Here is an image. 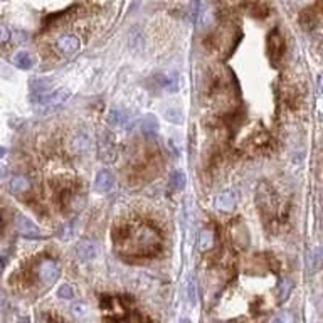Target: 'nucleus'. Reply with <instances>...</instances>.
Segmentation results:
<instances>
[{
    "label": "nucleus",
    "instance_id": "nucleus-5",
    "mask_svg": "<svg viewBox=\"0 0 323 323\" xmlns=\"http://www.w3.org/2000/svg\"><path fill=\"white\" fill-rule=\"evenodd\" d=\"M95 187H96L98 192H101V194L109 192V190L114 187V175L108 169L100 170V172H98V175H96Z\"/></svg>",
    "mask_w": 323,
    "mask_h": 323
},
{
    "label": "nucleus",
    "instance_id": "nucleus-2",
    "mask_svg": "<svg viewBox=\"0 0 323 323\" xmlns=\"http://www.w3.org/2000/svg\"><path fill=\"white\" fill-rule=\"evenodd\" d=\"M283 53H285V39H283L280 29L274 27L268 37V56L271 64L273 66L278 64L283 57Z\"/></svg>",
    "mask_w": 323,
    "mask_h": 323
},
{
    "label": "nucleus",
    "instance_id": "nucleus-23",
    "mask_svg": "<svg viewBox=\"0 0 323 323\" xmlns=\"http://www.w3.org/2000/svg\"><path fill=\"white\" fill-rule=\"evenodd\" d=\"M187 293H189V298H190V302L194 303V299H195V285H194V281L190 280L189 281V286H187Z\"/></svg>",
    "mask_w": 323,
    "mask_h": 323
},
{
    "label": "nucleus",
    "instance_id": "nucleus-13",
    "mask_svg": "<svg viewBox=\"0 0 323 323\" xmlns=\"http://www.w3.org/2000/svg\"><path fill=\"white\" fill-rule=\"evenodd\" d=\"M31 187V183L26 177H14L12 180H10V190H12L14 194H20V192H26V190Z\"/></svg>",
    "mask_w": 323,
    "mask_h": 323
},
{
    "label": "nucleus",
    "instance_id": "nucleus-22",
    "mask_svg": "<svg viewBox=\"0 0 323 323\" xmlns=\"http://www.w3.org/2000/svg\"><path fill=\"white\" fill-rule=\"evenodd\" d=\"M73 313L76 315V316H84L86 315V305H81V303L74 305V307H73Z\"/></svg>",
    "mask_w": 323,
    "mask_h": 323
},
{
    "label": "nucleus",
    "instance_id": "nucleus-4",
    "mask_svg": "<svg viewBox=\"0 0 323 323\" xmlns=\"http://www.w3.org/2000/svg\"><path fill=\"white\" fill-rule=\"evenodd\" d=\"M15 227L19 230L20 236H24L27 239H39V238H44V234L40 233V229L37 227V224H34L31 219L22 216V214H17L15 217Z\"/></svg>",
    "mask_w": 323,
    "mask_h": 323
},
{
    "label": "nucleus",
    "instance_id": "nucleus-15",
    "mask_svg": "<svg viewBox=\"0 0 323 323\" xmlns=\"http://www.w3.org/2000/svg\"><path fill=\"white\" fill-rule=\"evenodd\" d=\"M216 242V236L212 230H202L200 234V251H209Z\"/></svg>",
    "mask_w": 323,
    "mask_h": 323
},
{
    "label": "nucleus",
    "instance_id": "nucleus-8",
    "mask_svg": "<svg viewBox=\"0 0 323 323\" xmlns=\"http://www.w3.org/2000/svg\"><path fill=\"white\" fill-rule=\"evenodd\" d=\"M244 9L252 17H266L269 14V7L264 0H244Z\"/></svg>",
    "mask_w": 323,
    "mask_h": 323
},
{
    "label": "nucleus",
    "instance_id": "nucleus-9",
    "mask_svg": "<svg viewBox=\"0 0 323 323\" xmlns=\"http://www.w3.org/2000/svg\"><path fill=\"white\" fill-rule=\"evenodd\" d=\"M76 255L81 261H91L96 256V246L91 241H81L76 246Z\"/></svg>",
    "mask_w": 323,
    "mask_h": 323
},
{
    "label": "nucleus",
    "instance_id": "nucleus-11",
    "mask_svg": "<svg viewBox=\"0 0 323 323\" xmlns=\"http://www.w3.org/2000/svg\"><path fill=\"white\" fill-rule=\"evenodd\" d=\"M14 64L19 67V69H31L34 66V59H32V56L26 53V51H22V53H17L14 56Z\"/></svg>",
    "mask_w": 323,
    "mask_h": 323
},
{
    "label": "nucleus",
    "instance_id": "nucleus-12",
    "mask_svg": "<svg viewBox=\"0 0 323 323\" xmlns=\"http://www.w3.org/2000/svg\"><path fill=\"white\" fill-rule=\"evenodd\" d=\"M142 131L148 136H155L158 133V121L153 117H147L142 121Z\"/></svg>",
    "mask_w": 323,
    "mask_h": 323
},
{
    "label": "nucleus",
    "instance_id": "nucleus-21",
    "mask_svg": "<svg viewBox=\"0 0 323 323\" xmlns=\"http://www.w3.org/2000/svg\"><path fill=\"white\" fill-rule=\"evenodd\" d=\"M291 281H288V280H285L281 283V299H286L288 298V295H290V291H291Z\"/></svg>",
    "mask_w": 323,
    "mask_h": 323
},
{
    "label": "nucleus",
    "instance_id": "nucleus-14",
    "mask_svg": "<svg viewBox=\"0 0 323 323\" xmlns=\"http://www.w3.org/2000/svg\"><path fill=\"white\" fill-rule=\"evenodd\" d=\"M128 114L125 111H121V109H113L111 113H109V123L111 125H118V126H126L128 125Z\"/></svg>",
    "mask_w": 323,
    "mask_h": 323
},
{
    "label": "nucleus",
    "instance_id": "nucleus-20",
    "mask_svg": "<svg viewBox=\"0 0 323 323\" xmlns=\"http://www.w3.org/2000/svg\"><path fill=\"white\" fill-rule=\"evenodd\" d=\"M9 39H10V31L5 26L0 24V45H4V44H7L9 42Z\"/></svg>",
    "mask_w": 323,
    "mask_h": 323
},
{
    "label": "nucleus",
    "instance_id": "nucleus-10",
    "mask_svg": "<svg viewBox=\"0 0 323 323\" xmlns=\"http://www.w3.org/2000/svg\"><path fill=\"white\" fill-rule=\"evenodd\" d=\"M100 155H101V158L103 160H108V161H111L114 158V152H113V147H114V143H113V138H111V133H103L101 136V142H100Z\"/></svg>",
    "mask_w": 323,
    "mask_h": 323
},
{
    "label": "nucleus",
    "instance_id": "nucleus-18",
    "mask_svg": "<svg viewBox=\"0 0 323 323\" xmlns=\"http://www.w3.org/2000/svg\"><path fill=\"white\" fill-rule=\"evenodd\" d=\"M57 296H59L61 299H73L76 295H74V288L66 283V285L59 286V290H57Z\"/></svg>",
    "mask_w": 323,
    "mask_h": 323
},
{
    "label": "nucleus",
    "instance_id": "nucleus-3",
    "mask_svg": "<svg viewBox=\"0 0 323 323\" xmlns=\"http://www.w3.org/2000/svg\"><path fill=\"white\" fill-rule=\"evenodd\" d=\"M61 276V268L54 259H44L39 266V280L44 285H53Z\"/></svg>",
    "mask_w": 323,
    "mask_h": 323
},
{
    "label": "nucleus",
    "instance_id": "nucleus-19",
    "mask_svg": "<svg viewBox=\"0 0 323 323\" xmlns=\"http://www.w3.org/2000/svg\"><path fill=\"white\" fill-rule=\"evenodd\" d=\"M197 15H199V0H192L189 5V20L195 22L197 20Z\"/></svg>",
    "mask_w": 323,
    "mask_h": 323
},
{
    "label": "nucleus",
    "instance_id": "nucleus-16",
    "mask_svg": "<svg viewBox=\"0 0 323 323\" xmlns=\"http://www.w3.org/2000/svg\"><path fill=\"white\" fill-rule=\"evenodd\" d=\"M170 187L175 189V190H182L183 187H186V175H183V172H180V170L172 172V175H170Z\"/></svg>",
    "mask_w": 323,
    "mask_h": 323
},
{
    "label": "nucleus",
    "instance_id": "nucleus-17",
    "mask_svg": "<svg viewBox=\"0 0 323 323\" xmlns=\"http://www.w3.org/2000/svg\"><path fill=\"white\" fill-rule=\"evenodd\" d=\"M165 118L172 121V123H182L183 121V114L178 108H169L165 113Z\"/></svg>",
    "mask_w": 323,
    "mask_h": 323
},
{
    "label": "nucleus",
    "instance_id": "nucleus-1",
    "mask_svg": "<svg viewBox=\"0 0 323 323\" xmlns=\"http://www.w3.org/2000/svg\"><path fill=\"white\" fill-rule=\"evenodd\" d=\"M113 241L114 249L123 256L148 258L158 255L161 249V238L158 230L138 221L114 229Z\"/></svg>",
    "mask_w": 323,
    "mask_h": 323
},
{
    "label": "nucleus",
    "instance_id": "nucleus-26",
    "mask_svg": "<svg viewBox=\"0 0 323 323\" xmlns=\"http://www.w3.org/2000/svg\"><path fill=\"white\" fill-rule=\"evenodd\" d=\"M0 266H2V259H0Z\"/></svg>",
    "mask_w": 323,
    "mask_h": 323
},
{
    "label": "nucleus",
    "instance_id": "nucleus-25",
    "mask_svg": "<svg viewBox=\"0 0 323 323\" xmlns=\"http://www.w3.org/2000/svg\"><path fill=\"white\" fill-rule=\"evenodd\" d=\"M4 153H5V148L0 147V157H4Z\"/></svg>",
    "mask_w": 323,
    "mask_h": 323
},
{
    "label": "nucleus",
    "instance_id": "nucleus-7",
    "mask_svg": "<svg viewBox=\"0 0 323 323\" xmlns=\"http://www.w3.org/2000/svg\"><path fill=\"white\" fill-rule=\"evenodd\" d=\"M238 204V199H236V194L233 190H229V192H224L221 195H217L216 197V209L217 211H222V212H230Z\"/></svg>",
    "mask_w": 323,
    "mask_h": 323
},
{
    "label": "nucleus",
    "instance_id": "nucleus-6",
    "mask_svg": "<svg viewBox=\"0 0 323 323\" xmlns=\"http://www.w3.org/2000/svg\"><path fill=\"white\" fill-rule=\"evenodd\" d=\"M56 45L61 53L73 54L79 49V39L76 36H73V34H64V36H61L59 39H57Z\"/></svg>",
    "mask_w": 323,
    "mask_h": 323
},
{
    "label": "nucleus",
    "instance_id": "nucleus-24",
    "mask_svg": "<svg viewBox=\"0 0 323 323\" xmlns=\"http://www.w3.org/2000/svg\"><path fill=\"white\" fill-rule=\"evenodd\" d=\"M2 227H4V221H2V214H0V233H2Z\"/></svg>",
    "mask_w": 323,
    "mask_h": 323
}]
</instances>
